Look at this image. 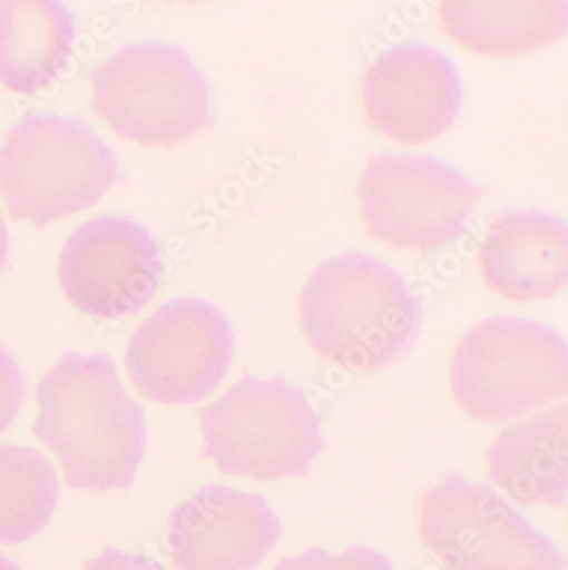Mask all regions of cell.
Returning <instances> with one entry per match:
<instances>
[{
  "label": "cell",
  "instance_id": "obj_1",
  "mask_svg": "<svg viewBox=\"0 0 568 570\" xmlns=\"http://www.w3.org/2000/svg\"><path fill=\"white\" fill-rule=\"evenodd\" d=\"M37 402L33 432L72 489L131 485L146 450L144 413L108 355H63L38 384Z\"/></svg>",
  "mask_w": 568,
  "mask_h": 570
},
{
  "label": "cell",
  "instance_id": "obj_2",
  "mask_svg": "<svg viewBox=\"0 0 568 570\" xmlns=\"http://www.w3.org/2000/svg\"><path fill=\"white\" fill-rule=\"evenodd\" d=\"M419 313L403 278L365 255L324 262L301 296V323L311 347L349 371L390 364L412 342Z\"/></svg>",
  "mask_w": 568,
  "mask_h": 570
},
{
  "label": "cell",
  "instance_id": "obj_3",
  "mask_svg": "<svg viewBox=\"0 0 568 570\" xmlns=\"http://www.w3.org/2000/svg\"><path fill=\"white\" fill-rule=\"evenodd\" d=\"M117 179L111 150L76 120L26 118L0 147V197L38 229L92 207Z\"/></svg>",
  "mask_w": 568,
  "mask_h": 570
},
{
  "label": "cell",
  "instance_id": "obj_4",
  "mask_svg": "<svg viewBox=\"0 0 568 570\" xmlns=\"http://www.w3.org/2000/svg\"><path fill=\"white\" fill-rule=\"evenodd\" d=\"M567 345L547 326L528 320H487L456 348L451 386L470 417L503 422L567 393Z\"/></svg>",
  "mask_w": 568,
  "mask_h": 570
},
{
  "label": "cell",
  "instance_id": "obj_5",
  "mask_svg": "<svg viewBox=\"0 0 568 570\" xmlns=\"http://www.w3.org/2000/svg\"><path fill=\"white\" fill-rule=\"evenodd\" d=\"M205 454L227 475H307L323 448L320 421L300 390L245 377L200 410Z\"/></svg>",
  "mask_w": 568,
  "mask_h": 570
},
{
  "label": "cell",
  "instance_id": "obj_6",
  "mask_svg": "<svg viewBox=\"0 0 568 570\" xmlns=\"http://www.w3.org/2000/svg\"><path fill=\"white\" fill-rule=\"evenodd\" d=\"M91 86L96 114L143 146H172L208 120L207 82L172 45L124 48L92 73Z\"/></svg>",
  "mask_w": 568,
  "mask_h": 570
},
{
  "label": "cell",
  "instance_id": "obj_7",
  "mask_svg": "<svg viewBox=\"0 0 568 570\" xmlns=\"http://www.w3.org/2000/svg\"><path fill=\"white\" fill-rule=\"evenodd\" d=\"M480 195L451 166L409 154L372 159L359 185L369 235L415 252H432L458 238Z\"/></svg>",
  "mask_w": 568,
  "mask_h": 570
},
{
  "label": "cell",
  "instance_id": "obj_8",
  "mask_svg": "<svg viewBox=\"0 0 568 570\" xmlns=\"http://www.w3.org/2000/svg\"><path fill=\"white\" fill-rule=\"evenodd\" d=\"M420 534L448 570H564L565 559L492 489L459 476L430 490Z\"/></svg>",
  "mask_w": 568,
  "mask_h": 570
},
{
  "label": "cell",
  "instance_id": "obj_9",
  "mask_svg": "<svg viewBox=\"0 0 568 570\" xmlns=\"http://www.w3.org/2000/svg\"><path fill=\"white\" fill-rule=\"evenodd\" d=\"M233 348V330L217 307L198 299L173 301L137 328L125 364L140 395L188 405L219 386Z\"/></svg>",
  "mask_w": 568,
  "mask_h": 570
},
{
  "label": "cell",
  "instance_id": "obj_10",
  "mask_svg": "<svg viewBox=\"0 0 568 570\" xmlns=\"http://www.w3.org/2000/svg\"><path fill=\"white\" fill-rule=\"evenodd\" d=\"M163 261L149 233L130 220L99 217L63 246L59 278L77 309L121 320L143 309L159 287Z\"/></svg>",
  "mask_w": 568,
  "mask_h": 570
},
{
  "label": "cell",
  "instance_id": "obj_11",
  "mask_svg": "<svg viewBox=\"0 0 568 570\" xmlns=\"http://www.w3.org/2000/svg\"><path fill=\"white\" fill-rule=\"evenodd\" d=\"M463 98L454 62L425 45L383 51L369 67L362 99L372 124L401 144H423L452 124Z\"/></svg>",
  "mask_w": 568,
  "mask_h": 570
},
{
  "label": "cell",
  "instance_id": "obj_12",
  "mask_svg": "<svg viewBox=\"0 0 568 570\" xmlns=\"http://www.w3.org/2000/svg\"><path fill=\"white\" fill-rule=\"evenodd\" d=\"M278 537L281 523L265 499L207 485L173 512L168 547L178 570H253Z\"/></svg>",
  "mask_w": 568,
  "mask_h": 570
},
{
  "label": "cell",
  "instance_id": "obj_13",
  "mask_svg": "<svg viewBox=\"0 0 568 570\" xmlns=\"http://www.w3.org/2000/svg\"><path fill=\"white\" fill-rule=\"evenodd\" d=\"M480 265L493 293L518 303L548 299L567 282V224L541 213L500 217L484 238Z\"/></svg>",
  "mask_w": 568,
  "mask_h": 570
},
{
  "label": "cell",
  "instance_id": "obj_14",
  "mask_svg": "<svg viewBox=\"0 0 568 570\" xmlns=\"http://www.w3.org/2000/svg\"><path fill=\"white\" fill-rule=\"evenodd\" d=\"M567 405L506 429L487 453L490 480L521 504L561 505L568 489Z\"/></svg>",
  "mask_w": 568,
  "mask_h": 570
},
{
  "label": "cell",
  "instance_id": "obj_15",
  "mask_svg": "<svg viewBox=\"0 0 568 570\" xmlns=\"http://www.w3.org/2000/svg\"><path fill=\"white\" fill-rule=\"evenodd\" d=\"M74 45V19L56 0L0 2V82L35 95L56 81Z\"/></svg>",
  "mask_w": 568,
  "mask_h": 570
},
{
  "label": "cell",
  "instance_id": "obj_16",
  "mask_svg": "<svg viewBox=\"0 0 568 570\" xmlns=\"http://www.w3.org/2000/svg\"><path fill=\"white\" fill-rule=\"evenodd\" d=\"M445 31L481 56L528 53L557 41L567 30V2H444Z\"/></svg>",
  "mask_w": 568,
  "mask_h": 570
},
{
  "label": "cell",
  "instance_id": "obj_17",
  "mask_svg": "<svg viewBox=\"0 0 568 570\" xmlns=\"http://www.w3.org/2000/svg\"><path fill=\"white\" fill-rule=\"evenodd\" d=\"M59 501L50 461L25 446L0 448V543L14 546L43 530Z\"/></svg>",
  "mask_w": 568,
  "mask_h": 570
},
{
  "label": "cell",
  "instance_id": "obj_18",
  "mask_svg": "<svg viewBox=\"0 0 568 570\" xmlns=\"http://www.w3.org/2000/svg\"><path fill=\"white\" fill-rule=\"evenodd\" d=\"M274 570H393V566L383 553L359 547L339 556L310 550L295 559L284 560Z\"/></svg>",
  "mask_w": 568,
  "mask_h": 570
},
{
  "label": "cell",
  "instance_id": "obj_19",
  "mask_svg": "<svg viewBox=\"0 0 568 570\" xmlns=\"http://www.w3.org/2000/svg\"><path fill=\"white\" fill-rule=\"evenodd\" d=\"M22 392L25 384L18 364L8 352L0 348V434H4L16 421Z\"/></svg>",
  "mask_w": 568,
  "mask_h": 570
},
{
  "label": "cell",
  "instance_id": "obj_20",
  "mask_svg": "<svg viewBox=\"0 0 568 570\" xmlns=\"http://www.w3.org/2000/svg\"><path fill=\"white\" fill-rule=\"evenodd\" d=\"M85 570H165L157 560L140 553H125L117 549H106L92 559Z\"/></svg>",
  "mask_w": 568,
  "mask_h": 570
},
{
  "label": "cell",
  "instance_id": "obj_21",
  "mask_svg": "<svg viewBox=\"0 0 568 570\" xmlns=\"http://www.w3.org/2000/svg\"><path fill=\"white\" fill-rule=\"evenodd\" d=\"M9 253V236L8 229H6L4 219H2V214H0V272L4 268L6 261H8Z\"/></svg>",
  "mask_w": 568,
  "mask_h": 570
},
{
  "label": "cell",
  "instance_id": "obj_22",
  "mask_svg": "<svg viewBox=\"0 0 568 570\" xmlns=\"http://www.w3.org/2000/svg\"><path fill=\"white\" fill-rule=\"evenodd\" d=\"M0 570H21V567L16 566L11 560L6 559L4 556H0Z\"/></svg>",
  "mask_w": 568,
  "mask_h": 570
}]
</instances>
